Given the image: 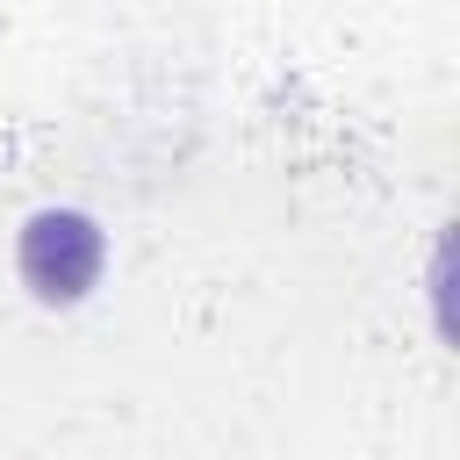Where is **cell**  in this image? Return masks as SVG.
<instances>
[{"label": "cell", "mask_w": 460, "mask_h": 460, "mask_svg": "<svg viewBox=\"0 0 460 460\" xmlns=\"http://www.w3.org/2000/svg\"><path fill=\"white\" fill-rule=\"evenodd\" d=\"M101 266V230L72 208H43L29 230H22V280L50 302H72Z\"/></svg>", "instance_id": "6da1fadb"}]
</instances>
